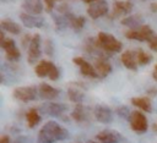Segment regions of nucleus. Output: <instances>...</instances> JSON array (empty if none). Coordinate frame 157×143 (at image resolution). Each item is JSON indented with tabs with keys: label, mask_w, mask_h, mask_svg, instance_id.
Listing matches in <instances>:
<instances>
[{
	"label": "nucleus",
	"mask_w": 157,
	"mask_h": 143,
	"mask_svg": "<svg viewBox=\"0 0 157 143\" xmlns=\"http://www.w3.org/2000/svg\"><path fill=\"white\" fill-rule=\"evenodd\" d=\"M85 23H86V18H85L83 16H76V15H75V16L71 18V21H70V27H71L75 32H78V31H81V29L83 28Z\"/></svg>",
	"instance_id": "a878e982"
},
{
	"label": "nucleus",
	"mask_w": 157,
	"mask_h": 143,
	"mask_svg": "<svg viewBox=\"0 0 157 143\" xmlns=\"http://www.w3.org/2000/svg\"><path fill=\"white\" fill-rule=\"evenodd\" d=\"M45 2V6H47V10L48 11H53L54 9V5L56 1H61V0H43Z\"/></svg>",
	"instance_id": "7c9ffc66"
},
{
	"label": "nucleus",
	"mask_w": 157,
	"mask_h": 143,
	"mask_svg": "<svg viewBox=\"0 0 157 143\" xmlns=\"http://www.w3.org/2000/svg\"><path fill=\"white\" fill-rule=\"evenodd\" d=\"M96 43L107 54L119 53L121 50V48H123V44H121L120 40H118L113 34H109V33H105V32H99L97 34Z\"/></svg>",
	"instance_id": "f03ea898"
},
{
	"label": "nucleus",
	"mask_w": 157,
	"mask_h": 143,
	"mask_svg": "<svg viewBox=\"0 0 157 143\" xmlns=\"http://www.w3.org/2000/svg\"><path fill=\"white\" fill-rule=\"evenodd\" d=\"M121 62L123 65L132 71L137 70V56H136V50H126L121 54Z\"/></svg>",
	"instance_id": "a211bd4d"
},
{
	"label": "nucleus",
	"mask_w": 157,
	"mask_h": 143,
	"mask_svg": "<svg viewBox=\"0 0 157 143\" xmlns=\"http://www.w3.org/2000/svg\"><path fill=\"white\" fill-rule=\"evenodd\" d=\"M40 42H42V39H40V35L38 33L32 35V40L28 45V56H27L28 64H36V61L39 59L40 53H42Z\"/></svg>",
	"instance_id": "6e6552de"
},
{
	"label": "nucleus",
	"mask_w": 157,
	"mask_h": 143,
	"mask_svg": "<svg viewBox=\"0 0 157 143\" xmlns=\"http://www.w3.org/2000/svg\"><path fill=\"white\" fill-rule=\"evenodd\" d=\"M22 9L28 15L39 16L43 12V4L40 0H23Z\"/></svg>",
	"instance_id": "dca6fc26"
},
{
	"label": "nucleus",
	"mask_w": 157,
	"mask_h": 143,
	"mask_svg": "<svg viewBox=\"0 0 157 143\" xmlns=\"http://www.w3.org/2000/svg\"><path fill=\"white\" fill-rule=\"evenodd\" d=\"M26 120H27L28 127H31V128L36 127L40 122V115L38 112V110L37 109H29L26 112Z\"/></svg>",
	"instance_id": "393cba45"
},
{
	"label": "nucleus",
	"mask_w": 157,
	"mask_h": 143,
	"mask_svg": "<svg viewBox=\"0 0 157 143\" xmlns=\"http://www.w3.org/2000/svg\"><path fill=\"white\" fill-rule=\"evenodd\" d=\"M71 117L77 122H86L90 120V114L85 105L76 104V106L74 108V110L71 112Z\"/></svg>",
	"instance_id": "aec40b11"
},
{
	"label": "nucleus",
	"mask_w": 157,
	"mask_h": 143,
	"mask_svg": "<svg viewBox=\"0 0 157 143\" xmlns=\"http://www.w3.org/2000/svg\"><path fill=\"white\" fill-rule=\"evenodd\" d=\"M77 143H82V142H77Z\"/></svg>",
	"instance_id": "58836bf2"
},
{
	"label": "nucleus",
	"mask_w": 157,
	"mask_h": 143,
	"mask_svg": "<svg viewBox=\"0 0 157 143\" xmlns=\"http://www.w3.org/2000/svg\"><path fill=\"white\" fill-rule=\"evenodd\" d=\"M152 77H153V79L157 82V65H155V67H153V71H152Z\"/></svg>",
	"instance_id": "72a5a7b5"
},
{
	"label": "nucleus",
	"mask_w": 157,
	"mask_h": 143,
	"mask_svg": "<svg viewBox=\"0 0 157 143\" xmlns=\"http://www.w3.org/2000/svg\"><path fill=\"white\" fill-rule=\"evenodd\" d=\"M45 54L49 55V56L54 55V45H53V42L50 39L45 40Z\"/></svg>",
	"instance_id": "c85d7f7f"
},
{
	"label": "nucleus",
	"mask_w": 157,
	"mask_h": 143,
	"mask_svg": "<svg viewBox=\"0 0 157 143\" xmlns=\"http://www.w3.org/2000/svg\"><path fill=\"white\" fill-rule=\"evenodd\" d=\"M153 35H155V32L148 24H144L139 29H130L125 33V37L128 39L139 40V42H150V39Z\"/></svg>",
	"instance_id": "39448f33"
},
{
	"label": "nucleus",
	"mask_w": 157,
	"mask_h": 143,
	"mask_svg": "<svg viewBox=\"0 0 157 143\" xmlns=\"http://www.w3.org/2000/svg\"><path fill=\"white\" fill-rule=\"evenodd\" d=\"M124 137L113 130H104L102 132H99L96 136V141H98L99 143H120L123 142Z\"/></svg>",
	"instance_id": "ddd939ff"
},
{
	"label": "nucleus",
	"mask_w": 157,
	"mask_h": 143,
	"mask_svg": "<svg viewBox=\"0 0 157 143\" xmlns=\"http://www.w3.org/2000/svg\"><path fill=\"white\" fill-rule=\"evenodd\" d=\"M134 9V2L131 0H121V1H115L112 11V18H117L120 16H128Z\"/></svg>",
	"instance_id": "9d476101"
},
{
	"label": "nucleus",
	"mask_w": 157,
	"mask_h": 143,
	"mask_svg": "<svg viewBox=\"0 0 157 143\" xmlns=\"http://www.w3.org/2000/svg\"><path fill=\"white\" fill-rule=\"evenodd\" d=\"M94 70H96L98 77L104 78V77H107V76L112 72V65H110L105 59L99 57V59H97L96 62H94Z\"/></svg>",
	"instance_id": "6ab92c4d"
},
{
	"label": "nucleus",
	"mask_w": 157,
	"mask_h": 143,
	"mask_svg": "<svg viewBox=\"0 0 157 143\" xmlns=\"http://www.w3.org/2000/svg\"><path fill=\"white\" fill-rule=\"evenodd\" d=\"M148 44H150V49L153 50L155 53H157V34H155V35L150 39Z\"/></svg>",
	"instance_id": "c756f323"
},
{
	"label": "nucleus",
	"mask_w": 157,
	"mask_h": 143,
	"mask_svg": "<svg viewBox=\"0 0 157 143\" xmlns=\"http://www.w3.org/2000/svg\"><path fill=\"white\" fill-rule=\"evenodd\" d=\"M20 20L27 28H40L44 26V18L42 16H33L26 12H21Z\"/></svg>",
	"instance_id": "4468645a"
},
{
	"label": "nucleus",
	"mask_w": 157,
	"mask_h": 143,
	"mask_svg": "<svg viewBox=\"0 0 157 143\" xmlns=\"http://www.w3.org/2000/svg\"><path fill=\"white\" fill-rule=\"evenodd\" d=\"M34 72L38 77H40V78L49 77V79H52V81H56L60 77V72H59L58 67L54 65V62L48 61V60L39 61L34 67Z\"/></svg>",
	"instance_id": "7ed1b4c3"
},
{
	"label": "nucleus",
	"mask_w": 157,
	"mask_h": 143,
	"mask_svg": "<svg viewBox=\"0 0 157 143\" xmlns=\"http://www.w3.org/2000/svg\"><path fill=\"white\" fill-rule=\"evenodd\" d=\"M93 114L96 120L102 123H110L113 121V111L105 105H97L93 110Z\"/></svg>",
	"instance_id": "2eb2a0df"
},
{
	"label": "nucleus",
	"mask_w": 157,
	"mask_h": 143,
	"mask_svg": "<svg viewBox=\"0 0 157 143\" xmlns=\"http://www.w3.org/2000/svg\"><path fill=\"white\" fill-rule=\"evenodd\" d=\"M83 2H87V4H92V2H96V1H98V0H82Z\"/></svg>",
	"instance_id": "c9c22d12"
},
{
	"label": "nucleus",
	"mask_w": 157,
	"mask_h": 143,
	"mask_svg": "<svg viewBox=\"0 0 157 143\" xmlns=\"http://www.w3.org/2000/svg\"><path fill=\"white\" fill-rule=\"evenodd\" d=\"M60 94V90L47 84V83H40L39 87H38V95L42 98V99H45V100H52V99H55L58 98Z\"/></svg>",
	"instance_id": "f3484780"
},
{
	"label": "nucleus",
	"mask_w": 157,
	"mask_h": 143,
	"mask_svg": "<svg viewBox=\"0 0 157 143\" xmlns=\"http://www.w3.org/2000/svg\"><path fill=\"white\" fill-rule=\"evenodd\" d=\"M131 130L136 133H145L147 131V119L141 111H132L129 119Z\"/></svg>",
	"instance_id": "423d86ee"
},
{
	"label": "nucleus",
	"mask_w": 157,
	"mask_h": 143,
	"mask_svg": "<svg viewBox=\"0 0 157 143\" xmlns=\"http://www.w3.org/2000/svg\"><path fill=\"white\" fill-rule=\"evenodd\" d=\"M69 137L66 128L60 126L56 121H48L38 132L37 143H54L56 141H64Z\"/></svg>",
	"instance_id": "f257e3e1"
},
{
	"label": "nucleus",
	"mask_w": 157,
	"mask_h": 143,
	"mask_svg": "<svg viewBox=\"0 0 157 143\" xmlns=\"http://www.w3.org/2000/svg\"><path fill=\"white\" fill-rule=\"evenodd\" d=\"M108 11H109V7H108V2L105 0H98L96 2L90 4V6L87 7V15L92 20H97V18L107 15Z\"/></svg>",
	"instance_id": "1a4fd4ad"
},
{
	"label": "nucleus",
	"mask_w": 157,
	"mask_h": 143,
	"mask_svg": "<svg viewBox=\"0 0 157 143\" xmlns=\"http://www.w3.org/2000/svg\"><path fill=\"white\" fill-rule=\"evenodd\" d=\"M117 114H118V116H120V117H123L125 120H129L130 119V115H131V112L129 111V108L128 106H124V105L117 108Z\"/></svg>",
	"instance_id": "cd10ccee"
},
{
	"label": "nucleus",
	"mask_w": 157,
	"mask_h": 143,
	"mask_svg": "<svg viewBox=\"0 0 157 143\" xmlns=\"http://www.w3.org/2000/svg\"><path fill=\"white\" fill-rule=\"evenodd\" d=\"M0 27H1L2 31L9 32V33H11V34H20V33H21V27H20V24H17L16 22H13L12 20H9V18L2 20V21L0 22Z\"/></svg>",
	"instance_id": "b1692460"
},
{
	"label": "nucleus",
	"mask_w": 157,
	"mask_h": 143,
	"mask_svg": "<svg viewBox=\"0 0 157 143\" xmlns=\"http://www.w3.org/2000/svg\"><path fill=\"white\" fill-rule=\"evenodd\" d=\"M147 93L151 94V95H156V94H157V89H153V88H152V89H150Z\"/></svg>",
	"instance_id": "f704fd0d"
},
{
	"label": "nucleus",
	"mask_w": 157,
	"mask_h": 143,
	"mask_svg": "<svg viewBox=\"0 0 157 143\" xmlns=\"http://www.w3.org/2000/svg\"><path fill=\"white\" fill-rule=\"evenodd\" d=\"M12 95L15 99L23 101V103H28L32 101L37 98L38 95V88L34 86H26V87H17L13 89Z\"/></svg>",
	"instance_id": "20e7f679"
},
{
	"label": "nucleus",
	"mask_w": 157,
	"mask_h": 143,
	"mask_svg": "<svg viewBox=\"0 0 157 143\" xmlns=\"http://www.w3.org/2000/svg\"><path fill=\"white\" fill-rule=\"evenodd\" d=\"M0 143H10V137L9 136H2L0 139Z\"/></svg>",
	"instance_id": "473e14b6"
},
{
	"label": "nucleus",
	"mask_w": 157,
	"mask_h": 143,
	"mask_svg": "<svg viewBox=\"0 0 157 143\" xmlns=\"http://www.w3.org/2000/svg\"><path fill=\"white\" fill-rule=\"evenodd\" d=\"M0 45L1 48L5 50L6 54V59L10 61H16L21 57V53L16 46V43L13 39L11 38H4L0 40Z\"/></svg>",
	"instance_id": "0eeeda50"
},
{
	"label": "nucleus",
	"mask_w": 157,
	"mask_h": 143,
	"mask_svg": "<svg viewBox=\"0 0 157 143\" xmlns=\"http://www.w3.org/2000/svg\"><path fill=\"white\" fill-rule=\"evenodd\" d=\"M136 56H137V64L140 66H144V65H148L151 61H152V55L147 54L146 51L139 49L136 50Z\"/></svg>",
	"instance_id": "bb28decb"
},
{
	"label": "nucleus",
	"mask_w": 157,
	"mask_h": 143,
	"mask_svg": "<svg viewBox=\"0 0 157 143\" xmlns=\"http://www.w3.org/2000/svg\"><path fill=\"white\" fill-rule=\"evenodd\" d=\"M67 110V106L63 103H45L40 106V111L49 116L60 117Z\"/></svg>",
	"instance_id": "9b49d317"
},
{
	"label": "nucleus",
	"mask_w": 157,
	"mask_h": 143,
	"mask_svg": "<svg viewBox=\"0 0 157 143\" xmlns=\"http://www.w3.org/2000/svg\"><path fill=\"white\" fill-rule=\"evenodd\" d=\"M123 26H126L131 29H139L144 26V18L140 15H132V16H126L121 21Z\"/></svg>",
	"instance_id": "412c9836"
},
{
	"label": "nucleus",
	"mask_w": 157,
	"mask_h": 143,
	"mask_svg": "<svg viewBox=\"0 0 157 143\" xmlns=\"http://www.w3.org/2000/svg\"><path fill=\"white\" fill-rule=\"evenodd\" d=\"M86 143H99L98 141H93V139H90V141H87Z\"/></svg>",
	"instance_id": "e433bc0d"
},
{
	"label": "nucleus",
	"mask_w": 157,
	"mask_h": 143,
	"mask_svg": "<svg viewBox=\"0 0 157 143\" xmlns=\"http://www.w3.org/2000/svg\"><path fill=\"white\" fill-rule=\"evenodd\" d=\"M67 97L75 104H82V101L85 99L83 92L80 88H77L75 84H71V87L67 89Z\"/></svg>",
	"instance_id": "5701e85b"
},
{
	"label": "nucleus",
	"mask_w": 157,
	"mask_h": 143,
	"mask_svg": "<svg viewBox=\"0 0 157 143\" xmlns=\"http://www.w3.org/2000/svg\"><path fill=\"white\" fill-rule=\"evenodd\" d=\"M152 128H153V131L157 133V123H153V126H152Z\"/></svg>",
	"instance_id": "4c0bfd02"
},
{
	"label": "nucleus",
	"mask_w": 157,
	"mask_h": 143,
	"mask_svg": "<svg viewBox=\"0 0 157 143\" xmlns=\"http://www.w3.org/2000/svg\"><path fill=\"white\" fill-rule=\"evenodd\" d=\"M150 10H151L152 12H156V13H157V1H155V2H152V4L150 5Z\"/></svg>",
	"instance_id": "2f4dec72"
},
{
	"label": "nucleus",
	"mask_w": 157,
	"mask_h": 143,
	"mask_svg": "<svg viewBox=\"0 0 157 143\" xmlns=\"http://www.w3.org/2000/svg\"><path fill=\"white\" fill-rule=\"evenodd\" d=\"M72 61H74V64L80 68V72H81L83 76L91 77V78H97V77H98V75H97V72H96V70H94V66L91 65V64H90L87 60H85L83 57L76 56V57L72 59Z\"/></svg>",
	"instance_id": "f8f14e48"
},
{
	"label": "nucleus",
	"mask_w": 157,
	"mask_h": 143,
	"mask_svg": "<svg viewBox=\"0 0 157 143\" xmlns=\"http://www.w3.org/2000/svg\"><path fill=\"white\" fill-rule=\"evenodd\" d=\"M131 104L139 109H141L142 111L146 112H151L152 111V104L150 98L147 97H134L131 98Z\"/></svg>",
	"instance_id": "4be33fe9"
}]
</instances>
